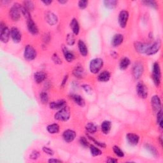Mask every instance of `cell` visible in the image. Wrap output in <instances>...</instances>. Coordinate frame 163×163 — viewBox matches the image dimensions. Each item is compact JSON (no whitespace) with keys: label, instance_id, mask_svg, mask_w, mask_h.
Listing matches in <instances>:
<instances>
[{"label":"cell","instance_id":"6da1fadb","mask_svg":"<svg viewBox=\"0 0 163 163\" xmlns=\"http://www.w3.org/2000/svg\"><path fill=\"white\" fill-rule=\"evenodd\" d=\"M71 116L70 109L67 106H65L63 108L60 109L54 115V119L57 121L61 122L68 121Z\"/></svg>","mask_w":163,"mask_h":163},{"label":"cell","instance_id":"7a4b0ae2","mask_svg":"<svg viewBox=\"0 0 163 163\" xmlns=\"http://www.w3.org/2000/svg\"><path fill=\"white\" fill-rule=\"evenodd\" d=\"M21 8L22 6L18 3H15L13 5L9 10L10 18L14 22L18 21L21 17Z\"/></svg>","mask_w":163,"mask_h":163},{"label":"cell","instance_id":"3957f363","mask_svg":"<svg viewBox=\"0 0 163 163\" xmlns=\"http://www.w3.org/2000/svg\"><path fill=\"white\" fill-rule=\"evenodd\" d=\"M103 60L101 58H95L90 61L89 64V70L93 74H97L100 72L103 66Z\"/></svg>","mask_w":163,"mask_h":163},{"label":"cell","instance_id":"277c9868","mask_svg":"<svg viewBox=\"0 0 163 163\" xmlns=\"http://www.w3.org/2000/svg\"><path fill=\"white\" fill-rule=\"evenodd\" d=\"M152 78L154 84L159 87L161 82V70L158 63H154L152 66Z\"/></svg>","mask_w":163,"mask_h":163},{"label":"cell","instance_id":"5b68a950","mask_svg":"<svg viewBox=\"0 0 163 163\" xmlns=\"http://www.w3.org/2000/svg\"><path fill=\"white\" fill-rule=\"evenodd\" d=\"M37 52L33 46L31 45H27L24 51V57L27 61H31L37 57Z\"/></svg>","mask_w":163,"mask_h":163},{"label":"cell","instance_id":"8992f818","mask_svg":"<svg viewBox=\"0 0 163 163\" xmlns=\"http://www.w3.org/2000/svg\"><path fill=\"white\" fill-rule=\"evenodd\" d=\"M0 31H1L0 40L2 42L4 43L8 42L10 37V30L3 22H1V24H0Z\"/></svg>","mask_w":163,"mask_h":163},{"label":"cell","instance_id":"52a82bcc","mask_svg":"<svg viewBox=\"0 0 163 163\" xmlns=\"http://www.w3.org/2000/svg\"><path fill=\"white\" fill-rule=\"evenodd\" d=\"M136 93L138 96L142 99H146L148 96V90L145 84L142 82H139L136 87Z\"/></svg>","mask_w":163,"mask_h":163},{"label":"cell","instance_id":"ba28073f","mask_svg":"<svg viewBox=\"0 0 163 163\" xmlns=\"http://www.w3.org/2000/svg\"><path fill=\"white\" fill-rule=\"evenodd\" d=\"M132 73L133 75V77L138 80L139 78H140L143 73L144 72V67L143 65L142 64V63L140 62H136L134 64L132 69Z\"/></svg>","mask_w":163,"mask_h":163},{"label":"cell","instance_id":"9c48e42d","mask_svg":"<svg viewBox=\"0 0 163 163\" xmlns=\"http://www.w3.org/2000/svg\"><path fill=\"white\" fill-rule=\"evenodd\" d=\"M129 12L127 11L123 10L120 11L118 17L119 24L121 28H125L127 26L128 20H129Z\"/></svg>","mask_w":163,"mask_h":163},{"label":"cell","instance_id":"30bf717a","mask_svg":"<svg viewBox=\"0 0 163 163\" xmlns=\"http://www.w3.org/2000/svg\"><path fill=\"white\" fill-rule=\"evenodd\" d=\"M151 106L152 110L156 113L162 110V103L161 100L159 96L154 95L151 98Z\"/></svg>","mask_w":163,"mask_h":163},{"label":"cell","instance_id":"8fae6325","mask_svg":"<svg viewBox=\"0 0 163 163\" xmlns=\"http://www.w3.org/2000/svg\"><path fill=\"white\" fill-rule=\"evenodd\" d=\"M161 47V40H157L155 41L153 43H151L146 54L148 55H152L157 53Z\"/></svg>","mask_w":163,"mask_h":163},{"label":"cell","instance_id":"7c38bea8","mask_svg":"<svg viewBox=\"0 0 163 163\" xmlns=\"http://www.w3.org/2000/svg\"><path fill=\"white\" fill-rule=\"evenodd\" d=\"M151 43H142L140 42H136L134 43V49L136 51L140 54H146Z\"/></svg>","mask_w":163,"mask_h":163},{"label":"cell","instance_id":"4fadbf2b","mask_svg":"<svg viewBox=\"0 0 163 163\" xmlns=\"http://www.w3.org/2000/svg\"><path fill=\"white\" fill-rule=\"evenodd\" d=\"M77 136L75 131L72 130H66L63 133V138L66 143H71L74 141Z\"/></svg>","mask_w":163,"mask_h":163},{"label":"cell","instance_id":"5bb4252c","mask_svg":"<svg viewBox=\"0 0 163 163\" xmlns=\"http://www.w3.org/2000/svg\"><path fill=\"white\" fill-rule=\"evenodd\" d=\"M10 37L14 41V43H18L21 42L22 40V34L20 30L16 28L13 27L10 29Z\"/></svg>","mask_w":163,"mask_h":163},{"label":"cell","instance_id":"9a60e30c","mask_svg":"<svg viewBox=\"0 0 163 163\" xmlns=\"http://www.w3.org/2000/svg\"><path fill=\"white\" fill-rule=\"evenodd\" d=\"M126 139L127 143L130 145L132 146H136L139 143L140 138L135 133H130L126 134Z\"/></svg>","mask_w":163,"mask_h":163},{"label":"cell","instance_id":"2e32d148","mask_svg":"<svg viewBox=\"0 0 163 163\" xmlns=\"http://www.w3.org/2000/svg\"><path fill=\"white\" fill-rule=\"evenodd\" d=\"M27 27L29 32L31 34H33V35H37V34H38V28L36 24V23L33 20V19L27 20Z\"/></svg>","mask_w":163,"mask_h":163},{"label":"cell","instance_id":"e0dca14e","mask_svg":"<svg viewBox=\"0 0 163 163\" xmlns=\"http://www.w3.org/2000/svg\"><path fill=\"white\" fill-rule=\"evenodd\" d=\"M45 20L51 26H54L58 22L57 15L52 11H47L45 14Z\"/></svg>","mask_w":163,"mask_h":163},{"label":"cell","instance_id":"ac0fdd59","mask_svg":"<svg viewBox=\"0 0 163 163\" xmlns=\"http://www.w3.org/2000/svg\"><path fill=\"white\" fill-rule=\"evenodd\" d=\"M62 51H63V53L64 59H66V61L68 63L73 62L75 57L74 53L70 50H69L65 46H63Z\"/></svg>","mask_w":163,"mask_h":163},{"label":"cell","instance_id":"d6986e66","mask_svg":"<svg viewBox=\"0 0 163 163\" xmlns=\"http://www.w3.org/2000/svg\"><path fill=\"white\" fill-rule=\"evenodd\" d=\"M66 106V102L64 99H59L55 101H52L49 103V107L52 110H60Z\"/></svg>","mask_w":163,"mask_h":163},{"label":"cell","instance_id":"ffe728a7","mask_svg":"<svg viewBox=\"0 0 163 163\" xmlns=\"http://www.w3.org/2000/svg\"><path fill=\"white\" fill-rule=\"evenodd\" d=\"M124 42V36L121 33L116 34L113 37L112 40V45L113 47H117Z\"/></svg>","mask_w":163,"mask_h":163},{"label":"cell","instance_id":"44dd1931","mask_svg":"<svg viewBox=\"0 0 163 163\" xmlns=\"http://www.w3.org/2000/svg\"><path fill=\"white\" fill-rule=\"evenodd\" d=\"M78 48L81 55L86 57L88 54V48L86 43L82 40H79L78 42Z\"/></svg>","mask_w":163,"mask_h":163},{"label":"cell","instance_id":"7402d4cb","mask_svg":"<svg viewBox=\"0 0 163 163\" xmlns=\"http://www.w3.org/2000/svg\"><path fill=\"white\" fill-rule=\"evenodd\" d=\"M73 74L77 78H83L85 76V71L84 68L80 65L76 66L73 70Z\"/></svg>","mask_w":163,"mask_h":163},{"label":"cell","instance_id":"603a6c76","mask_svg":"<svg viewBox=\"0 0 163 163\" xmlns=\"http://www.w3.org/2000/svg\"><path fill=\"white\" fill-rule=\"evenodd\" d=\"M69 26H70L72 33L75 34V35H78L80 32V24L77 19L73 18L71 20Z\"/></svg>","mask_w":163,"mask_h":163},{"label":"cell","instance_id":"cb8c5ba5","mask_svg":"<svg viewBox=\"0 0 163 163\" xmlns=\"http://www.w3.org/2000/svg\"><path fill=\"white\" fill-rule=\"evenodd\" d=\"M111 77V73L109 71L104 70L101 72L98 77V81L101 82H107L110 79Z\"/></svg>","mask_w":163,"mask_h":163},{"label":"cell","instance_id":"d4e9b609","mask_svg":"<svg viewBox=\"0 0 163 163\" xmlns=\"http://www.w3.org/2000/svg\"><path fill=\"white\" fill-rule=\"evenodd\" d=\"M46 75L45 73H44L43 72H37L34 74V76H33L34 82H35L38 84H40L42 83L43 81H45V80L46 79Z\"/></svg>","mask_w":163,"mask_h":163},{"label":"cell","instance_id":"484cf974","mask_svg":"<svg viewBox=\"0 0 163 163\" xmlns=\"http://www.w3.org/2000/svg\"><path fill=\"white\" fill-rule=\"evenodd\" d=\"M72 99L74 101L75 104H77V105L81 107H84L86 105V102L84 99L80 95H72L71 96Z\"/></svg>","mask_w":163,"mask_h":163},{"label":"cell","instance_id":"4316f807","mask_svg":"<svg viewBox=\"0 0 163 163\" xmlns=\"http://www.w3.org/2000/svg\"><path fill=\"white\" fill-rule=\"evenodd\" d=\"M46 130H47V131L50 134H57L59 133L60 131V126L57 123H53L47 126V127H46Z\"/></svg>","mask_w":163,"mask_h":163},{"label":"cell","instance_id":"83f0119b","mask_svg":"<svg viewBox=\"0 0 163 163\" xmlns=\"http://www.w3.org/2000/svg\"><path fill=\"white\" fill-rule=\"evenodd\" d=\"M112 128V123L109 121H104L101 125V130L103 134H107L110 133Z\"/></svg>","mask_w":163,"mask_h":163},{"label":"cell","instance_id":"f1b7e54d","mask_svg":"<svg viewBox=\"0 0 163 163\" xmlns=\"http://www.w3.org/2000/svg\"><path fill=\"white\" fill-rule=\"evenodd\" d=\"M131 64V61L128 57H123L119 63V68L121 70H125Z\"/></svg>","mask_w":163,"mask_h":163},{"label":"cell","instance_id":"f546056e","mask_svg":"<svg viewBox=\"0 0 163 163\" xmlns=\"http://www.w3.org/2000/svg\"><path fill=\"white\" fill-rule=\"evenodd\" d=\"M89 149H90V152L91 155L94 157L99 156L103 154L102 151L99 148H98V147L94 145H89Z\"/></svg>","mask_w":163,"mask_h":163},{"label":"cell","instance_id":"4dcf8cb0","mask_svg":"<svg viewBox=\"0 0 163 163\" xmlns=\"http://www.w3.org/2000/svg\"><path fill=\"white\" fill-rule=\"evenodd\" d=\"M104 5L107 8L114 9L117 7L118 5V2L116 0H105L103 2Z\"/></svg>","mask_w":163,"mask_h":163},{"label":"cell","instance_id":"1f68e13d","mask_svg":"<svg viewBox=\"0 0 163 163\" xmlns=\"http://www.w3.org/2000/svg\"><path fill=\"white\" fill-rule=\"evenodd\" d=\"M86 130L89 133L94 134L97 131L98 128H97V126L95 124L90 122V123H88L86 126Z\"/></svg>","mask_w":163,"mask_h":163},{"label":"cell","instance_id":"d6a6232c","mask_svg":"<svg viewBox=\"0 0 163 163\" xmlns=\"http://www.w3.org/2000/svg\"><path fill=\"white\" fill-rule=\"evenodd\" d=\"M75 34L73 33H68L66 38V43L68 45L73 46L75 43Z\"/></svg>","mask_w":163,"mask_h":163},{"label":"cell","instance_id":"836d02e7","mask_svg":"<svg viewBox=\"0 0 163 163\" xmlns=\"http://www.w3.org/2000/svg\"><path fill=\"white\" fill-rule=\"evenodd\" d=\"M113 151L114 154L117 157H121V158L124 157V153L119 147H118L117 145L113 146Z\"/></svg>","mask_w":163,"mask_h":163},{"label":"cell","instance_id":"e575fe53","mask_svg":"<svg viewBox=\"0 0 163 163\" xmlns=\"http://www.w3.org/2000/svg\"><path fill=\"white\" fill-rule=\"evenodd\" d=\"M40 101L43 104L47 103L49 102V99L47 92H46L45 91L42 92L40 94Z\"/></svg>","mask_w":163,"mask_h":163},{"label":"cell","instance_id":"d590c367","mask_svg":"<svg viewBox=\"0 0 163 163\" xmlns=\"http://www.w3.org/2000/svg\"><path fill=\"white\" fill-rule=\"evenodd\" d=\"M142 3L145 6L153 8H156L157 7V3L155 1H152V0H145V1H143Z\"/></svg>","mask_w":163,"mask_h":163},{"label":"cell","instance_id":"8d00e7d4","mask_svg":"<svg viewBox=\"0 0 163 163\" xmlns=\"http://www.w3.org/2000/svg\"><path fill=\"white\" fill-rule=\"evenodd\" d=\"M145 148L149 151V152L152 154L153 156H157L158 155V152L157 149L152 146V145H150V144H146L145 145Z\"/></svg>","mask_w":163,"mask_h":163},{"label":"cell","instance_id":"74e56055","mask_svg":"<svg viewBox=\"0 0 163 163\" xmlns=\"http://www.w3.org/2000/svg\"><path fill=\"white\" fill-rule=\"evenodd\" d=\"M21 12H22V15H24V17H25V19H26L27 20L32 19L31 14H30V11H29L28 9H26L24 7H22Z\"/></svg>","mask_w":163,"mask_h":163},{"label":"cell","instance_id":"f35d334b","mask_svg":"<svg viewBox=\"0 0 163 163\" xmlns=\"http://www.w3.org/2000/svg\"><path fill=\"white\" fill-rule=\"evenodd\" d=\"M23 5L24 7L28 9L29 11H33L34 8V3L32 1H24L23 2Z\"/></svg>","mask_w":163,"mask_h":163},{"label":"cell","instance_id":"ab89813d","mask_svg":"<svg viewBox=\"0 0 163 163\" xmlns=\"http://www.w3.org/2000/svg\"><path fill=\"white\" fill-rule=\"evenodd\" d=\"M157 123L160 129H162V110L157 113Z\"/></svg>","mask_w":163,"mask_h":163},{"label":"cell","instance_id":"60d3db41","mask_svg":"<svg viewBox=\"0 0 163 163\" xmlns=\"http://www.w3.org/2000/svg\"><path fill=\"white\" fill-rule=\"evenodd\" d=\"M79 143L82 146L85 147V148L89 147V143L87 141V139L85 136H82L80 138Z\"/></svg>","mask_w":163,"mask_h":163},{"label":"cell","instance_id":"b9f144b4","mask_svg":"<svg viewBox=\"0 0 163 163\" xmlns=\"http://www.w3.org/2000/svg\"><path fill=\"white\" fill-rule=\"evenodd\" d=\"M89 4V2L87 0H80L78 3V8L81 10H84L86 9Z\"/></svg>","mask_w":163,"mask_h":163},{"label":"cell","instance_id":"7bdbcfd3","mask_svg":"<svg viewBox=\"0 0 163 163\" xmlns=\"http://www.w3.org/2000/svg\"><path fill=\"white\" fill-rule=\"evenodd\" d=\"M87 137L89 138V139H90V140H92L93 142H94V143H95L96 145H97L98 146H99V147H102V148H104L107 147V145H106L105 143L100 142H98V141H96L95 139H94L92 137H91L90 136L87 135Z\"/></svg>","mask_w":163,"mask_h":163},{"label":"cell","instance_id":"ee69618b","mask_svg":"<svg viewBox=\"0 0 163 163\" xmlns=\"http://www.w3.org/2000/svg\"><path fill=\"white\" fill-rule=\"evenodd\" d=\"M42 150L43 151V152H45V154H48L49 156H53L54 152V151L52 149H51V148L49 147H43L42 148Z\"/></svg>","mask_w":163,"mask_h":163},{"label":"cell","instance_id":"f6af8a7d","mask_svg":"<svg viewBox=\"0 0 163 163\" xmlns=\"http://www.w3.org/2000/svg\"><path fill=\"white\" fill-rule=\"evenodd\" d=\"M39 157H40V153H39V152H38L37 150L33 151V152L30 154V156H29L30 159H33V160L37 159Z\"/></svg>","mask_w":163,"mask_h":163},{"label":"cell","instance_id":"bcb514c9","mask_svg":"<svg viewBox=\"0 0 163 163\" xmlns=\"http://www.w3.org/2000/svg\"><path fill=\"white\" fill-rule=\"evenodd\" d=\"M52 59H53L54 62L55 64H60L62 63V61H61V58L59 57V56L57 54H54L53 55Z\"/></svg>","mask_w":163,"mask_h":163},{"label":"cell","instance_id":"7dc6e473","mask_svg":"<svg viewBox=\"0 0 163 163\" xmlns=\"http://www.w3.org/2000/svg\"><path fill=\"white\" fill-rule=\"evenodd\" d=\"M82 87L83 88V89L86 92H90L92 91V87L88 84H84V85H82Z\"/></svg>","mask_w":163,"mask_h":163},{"label":"cell","instance_id":"c3c4849f","mask_svg":"<svg viewBox=\"0 0 163 163\" xmlns=\"http://www.w3.org/2000/svg\"><path fill=\"white\" fill-rule=\"evenodd\" d=\"M68 75H66L64 76L63 81H62V82H61V87H64V86L66 85V82H67V81H68Z\"/></svg>","mask_w":163,"mask_h":163},{"label":"cell","instance_id":"681fc988","mask_svg":"<svg viewBox=\"0 0 163 163\" xmlns=\"http://www.w3.org/2000/svg\"><path fill=\"white\" fill-rule=\"evenodd\" d=\"M50 163H52V162H56V163H59V162H62L63 161L59 159H54V158H51L50 159H49L48 161Z\"/></svg>","mask_w":163,"mask_h":163},{"label":"cell","instance_id":"f907efd6","mask_svg":"<svg viewBox=\"0 0 163 163\" xmlns=\"http://www.w3.org/2000/svg\"><path fill=\"white\" fill-rule=\"evenodd\" d=\"M117 161H118L117 159H116L113 157H108V159H107V162H110V163H115V162H117Z\"/></svg>","mask_w":163,"mask_h":163},{"label":"cell","instance_id":"816d5d0a","mask_svg":"<svg viewBox=\"0 0 163 163\" xmlns=\"http://www.w3.org/2000/svg\"><path fill=\"white\" fill-rule=\"evenodd\" d=\"M46 6H49L52 3V1H51V0H44V1L42 2Z\"/></svg>","mask_w":163,"mask_h":163},{"label":"cell","instance_id":"f5cc1de1","mask_svg":"<svg viewBox=\"0 0 163 163\" xmlns=\"http://www.w3.org/2000/svg\"><path fill=\"white\" fill-rule=\"evenodd\" d=\"M58 2H59L61 5H64V4H66L68 2V1H66V0H59Z\"/></svg>","mask_w":163,"mask_h":163},{"label":"cell","instance_id":"db71d44e","mask_svg":"<svg viewBox=\"0 0 163 163\" xmlns=\"http://www.w3.org/2000/svg\"><path fill=\"white\" fill-rule=\"evenodd\" d=\"M112 57H115V58H116V57H117L118 54H117V53H116V52H112Z\"/></svg>","mask_w":163,"mask_h":163}]
</instances>
